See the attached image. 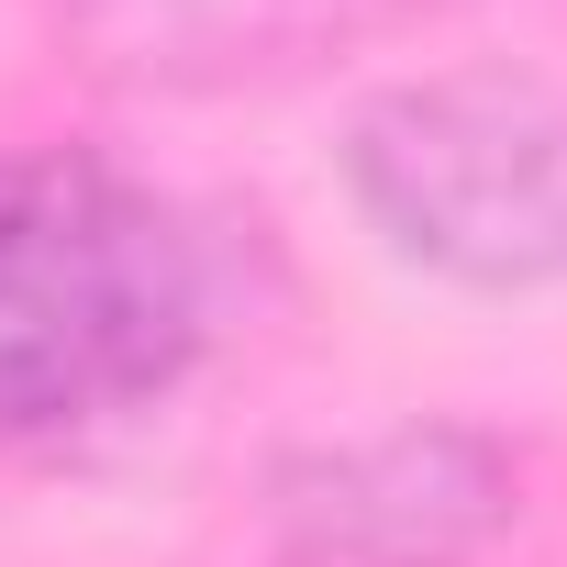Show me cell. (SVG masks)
I'll list each match as a JSON object with an SVG mask.
<instances>
[{
  "label": "cell",
  "mask_w": 567,
  "mask_h": 567,
  "mask_svg": "<svg viewBox=\"0 0 567 567\" xmlns=\"http://www.w3.org/2000/svg\"><path fill=\"white\" fill-rule=\"evenodd\" d=\"M223 323L234 223L79 145L0 156V467L178 401Z\"/></svg>",
  "instance_id": "cell-1"
},
{
  "label": "cell",
  "mask_w": 567,
  "mask_h": 567,
  "mask_svg": "<svg viewBox=\"0 0 567 567\" xmlns=\"http://www.w3.org/2000/svg\"><path fill=\"white\" fill-rule=\"evenodd\" d=\"M390 0H56L68 45L123 90H256L357 45Z\"/></svg>",
  "instance_id": "cell-4"
},
{
  "label": "cell",
  "mask_w": 567,
  "mask_h": 567,
  "mask_svg": "<svg viewBox=\"0 0 567 567\" xmlns=\"http://www.w3.org/2000/svg\"><path fill=\"white\" fill-rule=\"evenodd\" d=\"M346 189L390 256L456 290H545L567 278V90L501 68L401 79L346 123Z\"/></svg>",
  "instance_id": "cell-2"
},
{
  "label": "cell",
  "mask_w": 567,
  "mask_h": 567,
  "mask_svg": "<svg viewBox=\"0 0 567 567\" xmlns=\"http://www.w3.org/2000/svg\"><path fill=\"white\" fill-rule=\"evenodd\" d=\"M512 512H523V467L467 423L312 445L267 478L278 567H478L512 534Z\"/></svg>",
  "instance_id": "cell-3"
}]
</instances>
